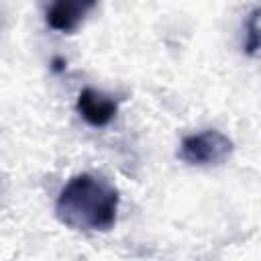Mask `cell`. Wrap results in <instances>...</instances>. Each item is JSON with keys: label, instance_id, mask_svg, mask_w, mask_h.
Wrapping results in <instances>:
<instances>
[{"label": "cell", "instance_id": "3", "mask_svg": "<svg viewBox=\"0 0 261 261\" xmlns=\"http://www.w3.org/2000/svg\"><path fill=\"white\" fill-rule=\"evenodd\" d=\"M75 108L80 112V116L92 124V126H106L118 110V102L94 88H84L77 94V102Z\"/></svg>", "mask_w": 261, "mask_h": 261}, {"label": "cell", "instance_id": "5", "mask_svg": "<svg viewBox=\"0 0 261 261\" xmlns=\"http://www.w3.org/2000/svg\"><path fill=\"white\" fill-rule=\"evenodd\" d=\"M259 14H261V8H255L251 14H249V20L245 24L247 29V41H245V51L249 55H257V49H259Z\"/></svg>", "mask_w": 261, "mask_h": 261}, {"label": "cell", "instance_id": "1", "mask_svg": "<svg viewBox=\"0 0 261 261\" xmlns=\"http://www.w3.org/2000/svg\"><path fill=\"white\" fill-rule=\"evenodd\" d=\"M118 202V190L108 179L77 173L59 192L55 216L71 230L106 232L116 222Z\"/></svg>", "mask_w": 261, "mask_h": 261}, {"label": "cell", "instance_id": "6", "mask_svg": "<svg viewBox=\"0 0 261 261\" xmlns=\"http://www.w3.org/2000/svg\"><path fill=\"white\" fill-rule=\"evenodd\" d=\"M53 63H55V69H57V71H61V69H63V61H61V59H55Z\"/></svg>", "mask_w": 261, "mask_h": 261}, {"label": "cell", "instance_id": "4", "mask_svg": "<svg viewBox=\"0 0 261 261\" xmlns=\"http://www.w3.org/2000/svg\"><path fill=\"white\" fill-rule=\"evenodd\" d=\"M94 6V0H57L47 8L45 20L53 31L73 33Z\"/></svg>", "mask_w": 261, "mask_h": 261}, {"label": "cell", "instance_id": "2", "mask_svg": "<svg viewBox=\"0 0 261 261\" xmlns=\"http://www.w3.org/2000/svg\"><path fill=\"white\" fill-rule=\"evenodd\" d=\"M232 153V141L216 130L208 128L196 135H190L181 141L177 157L190 165H220Z\"/></svg>", "mask_w": 261, "mask_h": 261}]
</instances>
